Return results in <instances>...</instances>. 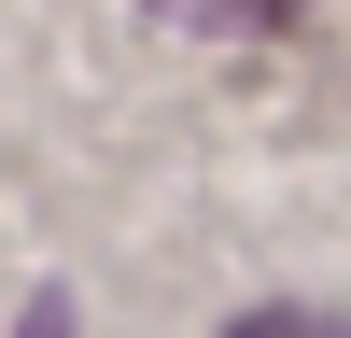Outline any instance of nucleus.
I'll list each match as a JSON object with an SVG mask.
<instances>
[{
    "label": "nucleus",
    "mask_w": 351,
    "mask_h": 338,
    "mask_svg": "<svg viewBox=\"0 0 351 338\" xmlns=\"http://www.w3.org/2000/svg\"><path fill=\"white\" fill-rule=\"evenodd\" d=\"M225 338H337V324H324V310H239Z\"/></svg>",
    "instance_id": "2"
},
{
    "label": "nucleus",
    "mask_w": 351,
    "mask_h": 338,
    "mask_svg": "<svg viewBox=\"0 0 351 338\" xmlns=\"http://www.w3.org/2000/svg\"><path fill=\"white\" fill-rule=\"evenodd\" d=\"M28 338H71V296H28Z\"/></svg>",
    "instance_id": "3"
},
{
    "label": "nucleus",
    "mask_w": 351,
    "mask_h": 338,
    "mask_svg": "<svg viewBox=\"0 0 351 338\" xmlns=\"http://www.w3.org/2000/svg\"><path fill=\"white\" fill-rule=\"evenodd\" d=\"M155 14H197V28H267V14H295V0H155Z\"/></svg>",
    "instance_id": "1"
}]
</instances>
